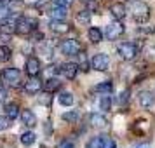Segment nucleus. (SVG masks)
Masks as SVG:
<instances>
[{
	"instance_id": "obj_1",
	"label": "nucleus",
	"mask_w": 155,
	"mask_h": 148,
	"mask_svg": "<svg viewBox=\"0 0 155 148\" xmlns=\"http://www.w3.org/2000/svg\"><path fill=\"white\" fill-rule=\"evenodd\" d=\"M131 14H133L134 21L145 23L150 18V7H148L143 0H134L133 4H131Z\"/></svg>"
},
{
	"instance_id": "obj_2",
	"label": "nucleus",
	"mask_w": 155,
	"mask_h": 148,
	"mask_svg": "<svg viewBox=\"0 0 155 148\" xmlns=\"http://www.w3.org/2000/svg\"><path fill=\"white\" fill-rule=\"evenodd\" d=\"M37 25H38V21L33 19V18H19L16 21V33H19V35H30V33H33L37 30Z\"/></svg>"
},
{
	"instance_id": "obj_3",
	"label": "nucleus",
	"mask_w": 155,
	"mask_h": 148,
	"mask_svg": "<svg viewBox=\"0 0 155 148\" xmlns=\"http://www.w3.org/2000/svg\"><path fill=\"white\" fill-rule=\"evenodd\" d=\"M117 52H119V56L122 58V59L131 61V59H134V58L138 56V52H140V45L134 44V42H124V44H120L119 45Z\"/></svg>"
},
{
	"instance_id": "obj_4",
	"label": "nucleus",
	"mask_w": 155,
	"mask_h": 148,
	"mask_svg": "<svg viewBox=\"0 0 155 148\" xmlns=\"http://www.w3.org/2000/svg\"><path fill=\"white\" fill-rule=\"evenodd\" d=\"M59 49H61V52L66 54V56H78V54L82 52V45H80V42L75 40V38H66V40L61 42Z\"/></svg>"
},
{
	"instance_id": "obj_5",
	"label": "nucleus",
	"mask_w": 155,
	"mask_h": 148,
	"mask_svg": "<svg viewBox=\"0 0 155 148\" xmlns=\"http://www.w3.org/2000/svg\"><path fill=\"white\" fill-rule=\"evenodd\" d=\"M91 66L96 71L108 70V66H110V58H108V54H105V52H98V54H94V58L91 59Z\"/></svg>"
},
{
	"instance_id": "obj_6",
	"label": "nucleus",
	"mask_w": 155,
	"mask_h": 148,
	"mask_svg": "<svg viewBox=\"0 0 155 148\" xmlns=\"http://www.w3.org/2000/svg\"><path fill=\"white\" fill-rule=\"evenodd\" d=\"M40 89H44V82L38 78V75L37 77H30L26 82H25V92L26 94H38L40 92Z\"/></svg>"
},
{
	"instance_id": "obj_7",
	"label": "nucleus",
	"mask_w": 155,
	"mask_h": 148,
	"mask_svg": "<svg viewBox=\"0 0 155 148\" xmlns=\"http://www.w3.org/2000/svg\"><path fill=\"white\" fill-rule=\"evenodd\" d=\"M25 70L28 73V77H37L40 70H42V64H40V59L35 56H30L26 59V64H25Z\"/></svg>"
},
{
	"instance_id": "obj_8",
	"label": "nucleus",
	"mask_w": 155,
	"mask_h": 148,
	"mask_svg": "<svg viewBox=\"0 0 155 148\" xmlns=\"http://www.w3.org/2000/svg\"><path fill=\"white\" fill-rule=\"evenodd\" d=\"M124 33V26H122V23L117 21V23H110L105 30V35L108 40H115V38H119L120 35Z\"/></svg>"
},
{
	"instance_id": "obj_9",
	"label": "nucleus",
	"mask_w": 155,
	"mask_h": 148,
	"mask_svg": "<svg viewBox=\"0 0 155 148\" xmlns=\"http://www.w3.org/2000/svg\"><path fill=\"white\" fill-rule=\"evenodd\" d=\"M2 77H4V80L9 85H16L19 82V78H21V71L18 70V68H5L4 73H2Z\"/></svg>"
},
{
	"instance_id": "obj_10",
	"label": "nucleus",
	"mask_w": 155,
	"mask_h": 148,
	"mask_svg": "<svg viewBox=\"0 0 155 148\" xmlns=\"http://www.w3.org/2000/svg\"><path fill=\"white\" fill-rule=\"evenodd\" d=\"M138 103L143 108H152L155 103V96L150 91H140V94H138Z\"/></svg>"
},
{
	"instance_id": "obj_11",
	"label": "nucleus",
	"mask_w": 155,
	"mask_h": 148,
	"mask_svg": "<svg viewBox=\"0 0 155 148\" xmlns=\"http://www.w3.org/2000/svg\"><path fill=\"white\" fill-rule=\"evenodd\" d=\"M78 70H80V68H78L77 63H64L63 66H61V73H63L68 80H73V78L77 77Z\"/></svg>"
},
{
	"instance_id": "obj_12",
	"label": "nucleus",
	"mask_w": 155,
	"mask_h": 148,
	"mask_svg": "<svg viewBox=\"0 0 155 148\" xmlns=\"http://www.w3.org/2000/svg\"><path fill=\"white\" fill-rule=\"evenodd\" d=\"M126 5L124 4H120V2H117V4H113L112 7H110V14H112L113 19H117V21H120L122 18H126Z\"/></svg>"
},
{
	"instance_id": "obj_13",
	"label": "nucleus",
	"mask_w": 155,
	"mask_h": 148,
	"mask_svg": "<svg viewBox=\"0 0 155 148\" xmlns=\"http://www.w3.org/2000/svg\"><path fill=\"white\" fill-rule=\"evenodd\" d=\"M21 122L25 124L26 127H35L37 126V115L31 110H23L21 112Z\"/></svg>"
},
{
	"instance_id": "obj_14",
	"label": "nucleus",
	"mask_w": 155,
	"mask_h": 148,
	"mask_svg": "<svg viewBox=\"0 0 155 148\" xmlns=\"http://www.w3.org/2000/svg\"><path fill=\"white\" fill-rule=\"evenodd\" d=\"M89 122H91V126H94V127H105V126H108L106 117H105V115H101V113H91V115H89Z\"/></svg>"
},
{
	"instance_id": "obj_15",
	"label": "nucleus",
	"mask_w": 155,
	"mask_h": 148,
	"mask_svg": "<svg viewBox=\"0 0 155 148\" xmlns=\"http://www.w3.org/2000/svg\"><path fill=\"white\" fill-rule=\"evenodd\" d=\"M66 7H61V5H56L54 4V7L49 11V16L52 19H59V21H64V18H66Z\"/></svg>"
},
{
	"instance_id": "obj_16",
	"label": "nucleus",
	"mask_w": 155,
	"mask_h": 148,
	"mask_svg": "<svg viewBox=\"0 0 155 148\" xmlns=\"http://www.w3.org/2000/svg\"><path fill=\"white\" fill-rule=\"evenodd\" d=\"M61 87V82L58 77H49L45 82H44V91L45 92H54Z\"/></svg>"
},
{
	"instance_id": "obj_17",
	"label": "nucleus",
	"mask_w": 155,
	"mask_h": 148,
	"mask_svg": "<svg viewBox=\"0 0 155 148\" xmlns=\"http://www.w3.org/2000/svg\"><path fill=\"white\" fill-rule=\"evenodd\" d=\"M49 28L54 31V33H66L68 30H70V26L66 25L64 21H59V19H52L49 25Z\"/></svg>"
},
{
	"instance_id": "obj_18",
	"label": "nucleus",
	"mask_w": 155,
	"mask_h": 148,
	"mask_svg": "<svg viewBox=\"0 0 155 148\" xmlns=\"http://www.w3.org/2000/svg\"><path fill=\"white\" fill-rule=\"evenodd\" d=\"M19 141H21V145L25 148H30L37 141V136H35V133H31V131H25V133L21 134Z\"/></svg>"
},
{
	"instance_id": "obj_19",
	"label": "nucleus",
	"mask_w": 155,
	"mask_h": 148,
	"mask_svg": "<svg viewBox=\"0 0 155 148\" xmlns=\"http://www.w3.org/2000/svg\"><path fill=\"white\" fill-rule=\"evenodd\" d=\"M87 37H89V40H91L92 44H99L103 40V31L99 28H96V26H92V28H89V31H87Z\"/></svg>"
},
{
	"instance_id": "obj_20",
	"label": "nucleus",
	"mask_w": 155,
	"mask_h": 148,
	"mask_svg": "<svg viewBox=\"0 0 155 148\" xmlns=\"http://www.w3.org/2000/svg\"><path fill=\"white\" fill-rule=\"evenodd\" d=\"M58 101H59V105L61 106H71L73 105V94L68 91L61 92L59 96H58Z\"/></svg>"
},
{
	"instance_id": "obj_21",
	"label": "nucleus",
	"mask_w": 155,
	"mask_h": 148,
	"mask_svg": "<svg viewBox=\"0 0 155 148\" xmlns=\"http://www.w3.org/2000/svg\"><path fill=\"white\" fill-rule=\"evenodd\" d=\"M5 115H7L11 120H14L18 115H19V106L16 103H7L5 105Z\"/></svg>"
},
{
	"instance_id": "obj_22",
	"label": "nucleus",
	"mask_w": 155,
	"mask_h": 148,
	"mask_svg": "<svg viewBox=\"0 0 155 148\" xmlns=\"http://www.w3.org/2000/svg\"><path fill=\"white\" fill-rule=\"evenodd\" d=\"M94 91L101 92V94H112L113 84H112V82H101V84H98L96 87H94Z\"/></svg>"
},
{
	"instance_id": "obj_23",
	"label": "nucleus",
	"mask_w": 155,
	"mask_h": 148,
	"mask_svg": "<svg viewBox=\"0 0 155 148\" xmlns=\"http://www.w3.org/2000/svg\"><path fill=\"white\" fill-rule=\"evenodd\" d=\"M77 21L80 23V25H89V23H91V11H87V9L80 11L77 14Z\"/></svg>"
},
{
	"instance_id": "obj_24",
	"label": "nucleus",
	"mask_w": 155,
	"mask_h": 148,
	"mask_svg": "<svg viewBox=\"0 0 155 148\" xmlns=\"http://www.w3.org/2000/svg\"><path fill=\"white\" fill-rule=\"evenodd\" d=\"M11 56H12V51H11V47H7V45H0V63H5V61H9V59H11Z\"/></svg>"
},
{
	"instance_id": "obj_25",
	"label": "nucleus",
	"mask_w": 155,
	"mask_h": 148,
	"mask_svg": "<svg viewBox=\"0 0 155 148\" xmlns=\"http://www.w3.org/2000/svg\"><path fill=\"white\" fill-rule=\"evenodd\" d=\"M99 108L101 110H110L112 108V96H108V94H103L101 98H99Z\"/></svg>"
},
{
	"instance_id": "obj_26",
	"label": "nucleus",
	"mask_w": 155,
	"mask_h": 148,
	"mask_svg": "<svg viewBox=\"0 0 155 148\" xmlns=\"http://www.w3.org/2000/svg\"><path fill=\"white\" fill-rule=\"evenodd\" d=\"M101 148H117V143L110 136H101Z\"/></svg>"
},
{
	"instance_id": "obj_27",
	"label": "nucleus",
	"mask_w": 155,
	"mask_h": 148,
	"mask_svg": "<svg viewBox=\"0 0 155 148\" xmlns=\"http://www.w3.org/2000/svg\"><path fill=\"white\" fill-rule=\"evenodd\" d=\"M61 119L64 120V122H70V124H73V122H77L78 119V113L75 112V110H71V112H66L61 115Z\"/></svg>"
},
{
	"instance_id": "obj_28",
	"label": "nucleus",
	"mask_w": 155,
	"mask_h": 148,
	"mask_svg": "<svg viewBox=\"0 0 155 148\" xmlns=\"http://www.w3.org/2000/svg\"><path fill=\"white\" fill-rule=\"evenodd\" d=\"M85 148H101V136H94L87 141Z\"/></svg>"
},
{
	"instance_id": "obj_29",
	"label": "nucleus",
	"mask_w": 155,
	"mask_h": 148,
	"mask_svg": "<svg viewBox=\"0 0 155 148\" xmlns=\"http://www.w3.org/2000/svg\"><path fill=\"white\" fill-rule=\"evenodd\" d=\"M11 122H12V120L9 119L7 115H0V131L9 129V127H11Z\"/></svg>"
},
{
	"instance_id": "obj_30",
	"label": "nucleus",
	"mask_w": 155,
	"mask_h": 148,
	"mask_svg": "<svg viewBox=\"0 0 155 148\" xmlns=\"http://www.w3.org/2000/svg\"><path fill=\"white\" fill-rule=\"evenodd\" d=\"M117 101H119V105H126L127 101H129V91H122L119 94V98H117Z\"/></svg>"
},
{
	"instance_id": "obj_31",
	"label": "nucleus",
	"mask_w": 155,
	"mask_h": 148,
	"mask_svg": "<svg viewBox=\"0 0 155 148\" xmlns=\"http://www.w3.org/2000/svg\"><path fill=\"white\" fill-rule=\"evenodd\" d=\"M59 148H75V141L73 140H64L59 143Z\"/></svg>"
},
{
	"instance_id": "obj_32",
	"label": "nucleus",
	"mask_w": 155,
	"mask_h": 148,
	"mask_svg": "<svg viewBox=\"0 0 155 148\" xmlns=\"http://www.w3.org/2000/svg\"><path fill=\"white\" fill-rule=\"evenodd\" d=\"M7 16H9V9L0 2V19H7Z\"/></svg>"
},
{
	"instance_id": "obj_33",
	"label": "nucleus",
	"mask_w": 155,
	"mask_h": 148,
	"mask_svg": "<svg viewBox=\"0 0 155 148\" xmlns=\"http://www.w3.org/2000/svg\"><path fill=\"white\" fill-rule=\"evenodd\" d=\"M71 2H73V0H54V4H56V5H61V7H70Z\"/></svg>"
},
{
	"instance_id": "obj_34",
	"label": "nucleus",
	"mask_w": 155,
	"mask_h": 148,
	"mask_svg": "<svg viewBox=\"0 0 155 148\" xmlns=\"http://www.w3.org/2000/svg\"><path fill=\"white\" fill-rule=\"evenodd\" d=\"M42 38H44V35H42V33H37V35L33 37V40H35V42H40Z\"/></svg>"
},
{
	"instance_id": "obj_35",
	"label": "nucleus",
	"mask_w": 155,
	"mask_h": 148,
	"mask_svg": "<svg viewBox=\"0 0 155 148\" xmlns=\"http://www.w3.org/2000/svg\"><path fill=\"white\" fill-rule=\"evenodd\" d=\"M9 2H11V4H21L23 0H9Z\"/></svg>"
},
{
	"instance_id": "obj_36",
	"label": "nucleus",
	"mask_w": 155,
	"mask_h": 148,
	"mask_svg": "<svg viewBox=\"0 0 155 148\" xmlns=\"http://www.w3.org/2000/svg\"><path fill=\"white\" fill-rule=\"evenodd\" d=\"M84 2H91V0H84Z\"/></svg>"
},
{
	"instance_id": "obj_37",
	"label": "nucleus",
	"mask_w": 155,
	"mask_h": 148,
	"mask_svg": "<svg viewBox=\"0 0 155 148\" xmlns=\"http://www.w3.org/2000/svg\"><path fill=\"white\" fill-rule=\"evenodd\" d=\"M0 101H2V99H0Z\"/></svg>"
}]
</instances>
